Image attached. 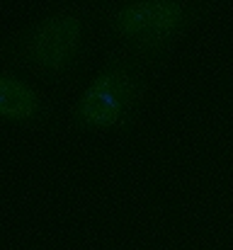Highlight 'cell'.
Masks as SVG:
<instances>
[{
  "mask_svg": "<svg viewBox=\"0 0 233 250\" xmlns=\"http://www.w3.org/2000/svg\"><path fill=\"white\" fill-rule=\"evenodd\" d=\"M54 119L49 97L27 78L20 68L0 56V122L42 129Z\"/></svg>",
  "mask_w": 233,
  "mask_h": 250,
  "instance_id": "4",
  "label": "cell"
},
{
  "mask_svg": "<svg viewBox=\"0 0 233 250\" xmlns=\"http://www.w3.org/2000/svg\"><path fill=\"white\" fill-rule=\"evenodd\" d=\"M209 0H100L97 22L117 49L155 68L207 20Z\"/></svg>",
  "mask_w": 233,
  "mask_h": 250,
  "instance_id": "1",
  "label": "cell"
},
{
  "mask_svg": "<svg viewBox=\"0 0 233 250\" xmlns=\"http://www.w3.org/2000/svg\"><path fill=\"white\" fill-rule=\"evenodd\" d=\"M151 71L141 59L114 49L76 97L68 112V129L80 134L131 129L144 104Z\"/></svg>",
  "mask_w": 233,
  "mask_h": 250,
  "instance_id": "3",
  "label": "cell"
},
{
  "mask_svg": "<svg viewBox=\"0 0 233 250\" xmlns=\"http://www.w3.org/2000/svg\"><path fill=\"white\" fill-rule=\"evenodd\" d=\"M92 20H97L95 5L61 2L7 39L0 56L44 83H64L85 59Z\"/></svg>",
  "mask_w": 233,
  "mask_h": 250,
  "instance_id": "2",
  "label": "cell"
}]
</instances>
